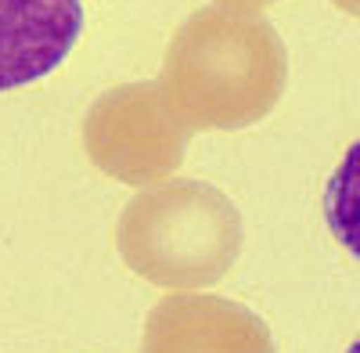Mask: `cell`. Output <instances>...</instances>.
Instances as JSON below:
<instances>
[{
    "label": "cell",
    "instance_id": "ba28073f",
    "mask_svg": "<svg viewBox=\"0 0 360 353\" xmlns=\"http://www.w3.org/2000/svg\"><path fill=\"white\" fill-rule=\"evenodd\" d=\"M332 4H335L339 11H346V15L360 18V0H332Z\"/></svg>",
    "mask_w": 360,
    "mask_h": 353
},
{
    "label": "cell",
    "instance_id": "3957f363",
    "mask_svg": "<svg viewBox=\"0 0 360 353\" xmlns=\"http://www.w3.org/2000/svg\"><path fill=\"white\" fill-rule=\"evenodd\" d=\"M191 134L159 83H123L86 108L83 152L112 181L152 188L180 169Z\"/></svg>",
    "mask_w": 360,
    "mask_h": 353
},
{
    "label": "cell",
    "instance_id": "8992f818",
    "mask_svg": "<svg viewBox=\"0 0 360 353\" xmlns=\"http://www.w3.org/2000/svg\"><path fill=\"white\" fill-rule=\"evenodd\" d=\"M324 217L335 238L360 259V141L342 155L324 191Z\"/></svg>",
    "mask_w": 360,
    "mask_h": 353
},
{
    "label": "cell",
    "instance_id": "52a82bcc",
    "mask_svg": "<svg viewBox=\"0 0 360 353\" xmlns=\"http://www.w3.org/2000/svg\"><path fill=\"white\" fill-rule=\"evenodd\" d=\"M220 8H231V11H259V8H270V4H278V0H217Z\"/></svg>",
    "mask_w": 360,
    "mask_h": 353
},
{
    "label": "cell",
    "instance_id": "9c48e42d",
    "mask_svg": "<svg viewBox=\"0 0 360 353\" xmlns=\"http://www.w3.org/2000/svg\"><path fill=\"white\" fill-rule=\"evenodd\" d=\"M349 353H360V339H356V342H353V346H349Z\"/></svg>",
    "mask_w": 360,
    "mask_h": 353
},
{
    "label": "cell",
    "instance_id": "6da1fadb",
    "mask_svg": "<svg viewBox=\"0 0 360 353\" xmlns=\"http://www.w3.org/2000/svg\"><path fill=\"white\" fill-rule=\"evenodd\" d=\"M288 54L259 15L198 8L162 54V98L191 130H242L285 94Z\"/></svg>",
    "mask_w": 360,
    "mask_h": 353
},
{
    "label": "cell",
    "instance_id": "7a4b0ae2",
    "mask_svg": "<svg viewBox=\"0 0 360 353\" xmlns=\"http://www.w3.org/2000/svg\"><path fill=\"white\" fill-rule=\"evenodd\" d=\"M123 263L169 292L217 285L242 256V213L205 181H162L127 202L115 224Z\"/></svg>",
    "mask_w": 360,
    "mask_h": 353
},
{
    "label": "cell",
    "instance_id": "277c9868",
    "mask_svg": "<svg viewBox=\"0 0 360 353\" xmlns=\"http://www.w3.org/2000/svg\"><path fill=\"white\" fill-rule=\"evenodd\" d=\"M141 353H274L259 314L205 292H169L144 321Z\"/></svg>",
    "mask_w": 360,
    "mask_h": 353
},
{
    "label": "cell",
    "instance_id": "5b68a950",
    "mask_svg": "<svg viewBox=\"0 0 360 353\" xmlns=\"http://www.w3.org/2000/svg\"><path fill=\"white\" fill-rule=\"evenodd\" d=\"M83 0H0V91L37 83L69 58Z\"/></svg>",
    "mask_w": 360,
    "mask_h": 353
}]
</instances>
